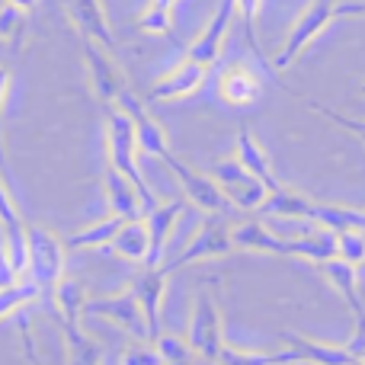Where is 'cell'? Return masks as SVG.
Returning <instances> with one entry per match:
<instances>
[{
  "mask_svg": "<svg viewBox=\"0 0 365 365\" xmlns=\"http://www.w3.org/2000/svg\"><path fill=\"white\" fill-rule=\"evenodd\" d=\"M365 13V0H356V4H340L336 6V16H359Z\"/></svg>",
  "mask_w": 365,
  "mask_h": 365,
  "instance_id": "obj_38",
  "label": "cell"
},
{
  "mask_svg": "<svg viewBox=\"0 0 365 365\" xmlns=\"http://www.w3.org/2000/svg\"><path fill=\"white\" fill-rule=\"evenodd\" d=\"M122 365H167V359L160 356V349L154 343L135 340L122 349Z\"/></svg>",
  "mask_w": 365,
  "mask_h": 365,
  "instance_id": "obj_31",
  "label": "cell"
},
{
  "mask_svg": "<svg viewBox=\"0 0 365 365\" xmlns=\"http://www.w3.org/2000/svg\"><path fill=\"white\" fill-rule=\"evenodd\" d=\"M359 359H365V353H362V356H359Z\"/></svg>",
  "mask_w": 365,
  "mask_h": 365,
  "instance_id": "obj_42",
  "label": "cell"
},
{
  "mask_svg": "<svg viewBox=\"0 0 365 365\" xmlns=\"http://www.w3.org/2000/svg\"><path fill=\"white\" fill-rule=\"evenodd\" d=\"M336 247H340V259L353 266L365 263V231H343L336 234Z\"/></svg>",
  "mask_w": 365,
  "mask_h": 365,
  "instance_id": "obj_33",
  "label": "cell"
},
{
  "mask_svg": "<svg viewBox=\"0 0 365 365\" xmlns=\"http://www.w3.org/2000/svg\"><path fill=\"white\" fill-rule=\"evenodd\" d=\"M292 362H302V359L289 346L279 349V353H247V349L225 346L218 359V365H292Z\"/></svg>",
  "mask_w": 365,
  "mask_h": 365,
  "instance_id": "obj_26",
  "label": "cell"
},
{
  "mask_svg": "<svg viewBox=\"0 0 365 365\" xmlns=\"http://www.w3.org/2000/svg\"><path fill=\"white\" fill-rule=\"evenodd\" d=\"M349 365H365V359H356V362H349Z\"/></svg>",
  "mask_w": 365,
  "mask_h": 365,
  "instance_id": "obj_40",
  "label": "cell"
},
{
  "mask_svg": "<svg viewBox=\"0 0 365 365\" xmlns=\"http://www.w3.org/2000/svg\"><path fill=\"white\" fill-rule=\"evenodd\" d=\"M237 10H240V19L247 26V38H250V48L259 61H266L263 48H259V38H257V19H259V10H263V0H237Z\"/></svg>",
  "mask_w": 365,
  "mask_h": 365,
  "instance_id": "obj_32",
  "label": "cell"
},
{
  "mask_svg": "<svg viewBox=\"0 0 365 365\" xmlns=\"http://www.w3.org/2000/svg\"><path fill=\"white\" fill-rule=\"evenodd\" d=\"M51 302H55V311H58V321L61 327H81V317H83V308H87V289H83L77 279L64 276L61 282L51 289Z\"/></svg>",
  "mask_w": 365,
  "mask_h": 365,
  "instance_id": "obj_22",
  "label": "cell"
},
{
  "mask_svg": "<svg viewBox=\"0 0 365 365\" xmlns=\"http://www.w3.org/2000/svg\"><path fill=\"white\" fill-rule=\"evenodd\" d=\"M356 269H359V266L346 263V259H340V257L321 263V272L327 276V282L343 295V302L349 304V311L356 314V321H362L365 308H362V298H359V272Z\"/></svg>",
  "mask_w": 365,
  "mask_h": 365,
  "instance_id": "obj_20",
  "label": "cell"
},
{
  "mask_svg": "<svg viewBox=\"0 0 365 365\" xmlns=\"http://www.w3.org/2000/svg\"><path fill=\"white\" fill-rule=\"evenodd\" d=\"M68 16L81 38H90L103 48H115V32L109 26L103 0H68Z\"/></svg>",
  "mask_w": 365,
  "mask_h": 365,
  "instance_id": "obj_13",
  "label": "cell"
},
{
  "mask_svg": "<svg viewBox=\"0 0 365 365\" xmlns=\"http://www.w3.org/2000/svg\"><path fill=\"white\" fill-rule=\"evenodd\" d=\"M208 177L221 186V192L227 195L234 208H244V212H259L269 195V189L263 186L237 158H225V160H215L208 167Z\"/></svg>",
  "mask_w": 365,
  "mask_h": 365,
  "instance_id": "obj_6",
  "label": "cell"
},
{
  "mask_svg": "<svg viewBox=\"0 0 365 365\" xmlns=\"http://www.w3.org/2000/svg\"><path fill=\"white\" fill-rule=\"evenodd\" d=\"M83 45V68H87V81H90V93L96 96L103 109L115 106L119 96L128 90V81L122 74V68L115 64V58L109 55V48L90 42V38H81Z\"/></svg>",
  "mask_w": 365,
  "mask_h": 365,
  "instance_id": "obj_7",
  "label": "cell"
},
{
  "mask_svg": "<svg viewBox=\"0 0 365 365\" xmlns=\"http://www.w3.org/2000/svg\"><path fill=\"white\" fill-rule=\"evenodd\" d=\"M103 192H106V202H109V215H119L125 221H141L148 215L138 186L109 164L103 167Z\"/></svg>",
  "mask_w": 365,
  "mask_h": 365,
  "instance_id": "obj_15",
  "label": "cell"
},
{
  "mask_svg": "<svg viewBox=\"0 0 365 365\" xmlns=\"http://www.w3.org/2000/svg\"><path fill=\"white\" fill-rule=\"evenodd\" d=\"M173 4L177 0H151L148 10L141 13L138 29L148 36H170L173 32Z\"/></svg>",
  "mask_w": 365,
  "mask_h": 365,
  "instance_id": "obj_28",
  "label": "cell"
},
{
  "mask_svg": "<svg viewBox=\"0 0 365 365\" xmlns=\"http://www.w3.org/2000/svg\"><path fill=\"white\" fill-rule=\"evenodd\" d=\"M64 330V343H68V356L71 362L68 365H100V343L93 336L83 334V327H61Z\"/></svg>",
  "mask_w": 365,
  "mask_h": 365,
  "instance_id": "obj_27",
  "label": "cell"
},
{
  "mask_svg": "<svg viewBox=\"0 0 365 365\" xmlns=\"http://www.w3.org/2000/svg\"><path fill=\"white\" fill-rule=\"evenodd\" d=\"M109 250L115 253L119 259H128V263H145L151 257V231H148V221H128L125 227L119 231V237L113 240Z\"/></svg>",
  "mask_w": 365,
  "mask_h": 365,
  "instance_id": "obj_23",
  "label": "cell"
},
{
  "mask_svg": "<svg viewBox=\"0 0 365 365\" xmlns=\"http://www.w3.org/2000/svg\"><path fill=\"white\" fill-rule=\"evenodd\" d=\"M282 340H285V346L289 349H295L298 359L311 362V365H349V362L359 359V356H353L346 346L317 343V340H308V336H298V334H285Z\"/></svg>",
  "mask_w": 365,
  "mask_h": 365,
  "instance_id": "obj_21",
  "label": "cell"
},
{
  "mask_svg": "<svg viewBox=\"0 0 365 365\" xmlns=\"http://www.w3.org/2000/svg\"><path fill=\"white\" fill-rule=\"evenodd\" d=\"M29 10L4 0V6H0V42H6L10 48H23L26 38H29Z\"/></svg>",
  "mask_w": 365,
  "mask_h": 365,
  "instance_id": "obj_25",
  "label": "cell"
},
{
  "mask_svg": "<svg viewBox=\"0 0 365 365\" xmlns=\"http://www.w3.org/2000/svg\"><path fill=\"white\" fill-rule=\"evenodd\" d=\"M208 74H212V68H205V64L199 61H189V58H182L173 71H167L164 77H160L158 83H154L151 90H148V106L151 103H167V100H186V96L199 93L202 87L208 83Z\"/></svg>",
  "mask_w": 365,
  "mask_h": 365,
  "instance_id": "obj_12",
  "label": "cell"
},
{
  "mask_svg": "<svg viewBox=\"0 0 365 365\" xmlns=\"http://www.w3.org/2000/svg\"><path fill=\"white\" fill-rule=\"evenodd\" d=\"M218 96L227 106H250L263 96V81L253 68H247L244 61H234L221 71L218 77Z\"/></svg>",
  "mask_w": 365,
  "mask_h": 365,
  "instance_id": "obj_16",
  "label": "cell"
},
{
  "mask_svg": "<svg viewBox=\"0 0 365 365\" xmlns=\"http://www.w3.org/2000/svg\"><path fill=\"white\" fill-rule=\"evenodd\" d=\"M125 225H128L125 218H119V215H109V218L96 221V225H87V227H81L77 234L64 237V244H68V250H93V247H113V240L119 237V231H122Z\"/></svg>",
  "mask_w": 365,
  "mask_h": 365,
  "instance_id": "obj_24",
  "label": "cell"
},
{
  "mask_svg": "<svg viewBox=\"0 0 365 365\" xmlns=\"http://www.w3.org/2000/svg\"><path fill=\"white\" fill-rule=\"evenodd\" d=\"M186 340H189V346L195 349V356L218 365L221 349L227 346L225 343V314H221V302H218V279H208V282L195 292Z\"/></svg>",
  "mask_w": 365,
  "mask_h": 365,
  "instance_id": "obj_2",
  "label": "cell"
},
{
  "mask_svg": "<svg viewBox=\"0 0 365 365\" xmlns=\"http://www.w3.org/2000/svg\"><path fill=\"white\" fill-rule=\"evenodd\" d=\"M38 295H42V285L32 282V279H23V282L10 285V289H0V321L16 314V311L26 308V304H32Z\"/></svg>",
  "mask_w": 365,
  "mask_h": 365,
  "instance_id": "obj_29",
  "label": "cell"
},
{
  "mask_svg": "<svg viewBox=\"0 0 365 365\" xmlns=\"http://www.w3.org/2000/svg\"><path fill=\"white\" fill-rule=\"evenodd\" d=\"M359 141H365V138H359Z\"/></svg>",
  "mask_w": 365,
  "mask_h": 365,
  "instance_id": "obj_43",
  "label": "cell"
},
{
  "mask_svg": "<svg viewBox=\"0 0 365 365\" xmlns=\"http://www.w3.org/2000/svg\"><path fill=\"white\" fill-rule=\"evenodd\" d=\"M103 128H106V164L115 167L122 177H128L138 186L141 199H145V208L154 212L160 205V199L154 195V189L148 186L145 173H141L138 164V138H135V122L128 113H122L119 106H106L103 109Z\"/></svg>",
  "mask_w": 365,
  "mask_h": 365,
  "instance_id": "obj_1",
  "label": "cell"
},
{
  "mask_svg": "<svg viewBox=\"0 0 365 365\" xmlns=\"http://www.w3.org/2000/svg\"><path fill=\"white\" fill-rule=\"evenodd\" d=\"M314 205L317 202L311 199L308 192L302 189H292V186H279L266 195L263 208L259 212L266 218H289V221H311L314 218Z\"/></svg>",
  "mask_w": 365,
  "mask_h": 365,
  "instance_id": "obj_18",
  "label": "cell"
},
{
  "mask_svg": "<svg viewBox=\"0 0 365 365\" xmlns=\"http://www.w3.org/2000/svg\"><path fill=\"white\" fill-rule=\"evenodd\" d=\"M6 4H16V6H23V10H36V4H38V0H6Z\"/></svg>",
  "mask_w": 365,
  "mask_h": 365,
  "instance_id": "obj_39",
  "label": "cell"
},
{
  "mask_svg": "<svg viewBox=\"0 0 365 365\" xmlns=\"http://www.w3.org/2000/svg\"><path fill=\"white\" fill-rule=\"evenodd\" d=\"M115 106H119L122 113L132 115V122H135V138H138L141 154H148V158H158L160 164H164L167 158H173V151H170V138H167L164 125H160V122L151 115L148 103L141 100V96H135V90H132V87H128L125 93L119 96V103H115Z\"/></svg>",
  "mask_w": 365,
  "mask_h": 365,
  "instance_id": "obj_10",
  "label": "cell"
},
{
  "mask_svg": "<svg viewBox=\"0 0 365 365\" xmlns=\"http://www.w3.org/2000/svg\"><path fill=\"white\" fill-rule=\"evenodd\" d=\"M64 257L68 244L51 227L29 225V279L45 289H55L64 279Z\"/></svg>",
  "mask_w": 365,
  "mask_h": 365,
  "instance_id": "obj_5",
  "label": "cell"
},
{
  "mask_svg": "<svg viewBox=\"0 0 365 365\" xmlns=\"http://www.w3.org/2000/svg\"><path fill=\"white\" fill-rule=\"evenodd\" d=\"M234 250H237V244H234V225H227L225 215H205V221H202L199 231L192 234V240L182 247L180 257H173L164 269H167V276H170V272L186 269V266H192V263L231 257Z\"/></svg>",
  "mask_w": 365,
  "mask_h": 365,
  "instance_id": "obj_3",
  "label": "cell"
},
{
  "mask_svg": "<svg viewBox=\"0 0 365 365\" xmlns=\"http://www.w3.org/2000/svg\"><path fill=\"white\" fill-rule=\"evenodd\" d=\"M167 170H173V177H177V182L182 186V195H186L189 202H192L199 212L205 215H225L227 208V195L221 192V186L215 182L212 177H208V170H195V167L182 164V160L173 154V158L164 160Z\"/></svg>",
  "mask_w": 365,
  "mask_h": 365,
  "instance_id": "obj_11",
  "label": "cell"
},
{
  "mask_svg": "<svg viewBox=\"0 0 365 365\" xmlns=\"http://www.w3.org/2000/svg\"><path fill=\"white\" fill-rule=\"evenodd\" d=\"M164 289H167V269H148L138 272L132 282V295L138 298L141 311H145V321H148V330H151V343L158 340L164 330H160V304H164Z\"/></svg>",
  "mask_w": 365,
  "mask_h": 365,
  "instance_id": "obj_17",
  "label": "cell"
},
{
  "mask_svg": "<svg viewBox=\"0 0 365 365\" xmlns=\"http://www.w3.org/2000/svg\"><path fill=\"white\" fill-rule=\"evenodd\" d=\"M16 282H23V279L13 269L10 257H6V247H4V240H0V289H10V285H16Z\"/></svg>",
  "mask_w": 365,
  "mask_h": 365,
  "instance_id": "obj_36",
  "label": "cell"
},
{
  "mask_svg": "<svg viewBox=\"0 0 365 365\" xmlns=\"http://www.w3.org/2000/svg\"><path fill=\"white\" fill-rule=\"evenodd\" d=\"M189 199H173V202H160L154 212L145 215L148 221V231H151V257H148V269H160L164 263V253H167V244H170L173 231H177L182 212H186Z\"/></svg>",
  "mask_w": 365,
  "mask_h": 365,
  "instance_id": "obj_14",
  "label": "cell"
},
{
  "mask_svg": "<svg viewBox=\"0 0 365 365\" xmlns=\"http://www.w3.org/2000/svg\"><path fill=\"white\" fill-rule=\"evenodd\" d=\"M13 87V71L0 64V173L6 177V138H4V113H6V96Z\"/></svg>",
  "mask_w": 365,
  "mask_h": 365,
  "instance_id": "obj_35",
  "label": "cell"
},
{
  "mask_svg": "<svg viewBox=\"0 0 365 365\" xmlns=\"http://www.w3.org/2000/svg\"><path fill=\"white\" fill-rule=\"evenodd\" d=\"M154 346L160 349V356L167 359V365H186L189 356L195 353V349L189 346L186 336H177V334H160L158 340H154Z\"/></svg>",
  "mask_w": 365,
  "mask_h": 365,
  "instance_id": "obj_30",
  "label": "cell"
},
{
  "mask_svg": "<svg viewBox=\"0 0 365 365\" xmlns=\"http://www.w3.org/2000/svg\"><path fill=\"white\" fill-rule=\"evenodd\" d=\"M362 96H365V83H362Z\"/></svg>",
  "mask_w": 365,
  "mask_h": 365,
  "instance_id": "obj_41",
  "label": "cell"
},
{
  "mask_svg": "<svg viewBox=\"0 0 365 365\" xmlns=\"http://www.w3.org/2000/svg\"><path fill=\"white\" fill-rule=\"evenodd\" d=\"M234 151H237L234 158H237L240 164H244L247 170L253 173V177L263 182V186L269 189V192H272V189L282 186V182L272 177V160H269V154H266V148L259 145L257 135H253L250 128H240V132H237V145H234Z\"/></svg>",
  "mask_w": 365,
  "mask_h": 365,
  "instance_id": "obj_19",
  "label": "cell"
},
{
  "mask_svg": "<svg viewBox=\"0 0 365 365\" xmlns=\"http://www.w3.org/2000/svg\"><path fill=\"white\" fill-rule=\"evenodd\" d=\"M346 349L353 356H362L365 353V317H362V321H356V334H353V340L346 343Z\"/></svg>",
  "mask_w": 365,
  "mask_h": 365,
  "instance_id": "obj_37",
  "label": "cell"
},
{
  "mask_svg": "<svg viewBox=\"0 0 365 365\" xmlns=\"http://www.w3.org/2000/svg\"><path fill=\"white\" fill-rule=\"evenodd\" d=\"M304 103H308V109H314V113H321L327 122H334V125H340V128H346V132H353L356 138H365V119H349V115L336 113V109L321 106V103H317V100H304Z\"/></svg>",
  "mask_w": 365,
  "mask_h": 365,
  "instance_id": "obj_34",
  "label": "cell"
},
{
  "mask_svg": "<svg viewBox=\"0 0 365 365\" xmlns=\"http://www.w3.org/2000/svg\"><path fill=\"white\" fill-rule=\"evenodd\" d=\"M336 6H340V0H311V4L302 10V16L292 23L289 36H285L282 48H279L276 61H272V68L276 71L292 68V64L298 61V55H302V51L336 19Z\"/></svg>",
  "mask_w": 365,
  "mask_h": 365,
  "instance_id": "obj_4",
  "label": "cell"
},
{
  "mask_svg": "<svg viewBox=\"0 0 365 365\" xmlns=\"http://www.w3.org/2000/svg\"><path fill=\"white\" fill-rule=\"evenodd\" d=\"M87 317H100V321H109L115 327H122L132 340H145L151 343V330H148L145 311H141L138 298L128 292H119V295H106V298H90L87 308H83Z\"/></svg>",
  "mask_w": 365,
  "mask_h": 365,
  "instance_id": "obj_9",
  "label": "cell"
},
{
  "mask_svg": "<svg viewBox=\"0 0 365 365\" xmlns=\"http://www.w3.org/2000/svg\"><path fill=\"white\" fill-rule=\"evenodd\" d=\"M237 16H240L237 0H218V6H215V13L208 16L205 29H202L199 36L192 38V45L186 48L189 61L215 68V64L221 61V55H225V42H227V36H231V26Z\"/></svg>",
  "mask_w": 365,
  "mask_h": 365,
  "instance_id": "obj_8",
  "label": "cell"
}]
</instances>
